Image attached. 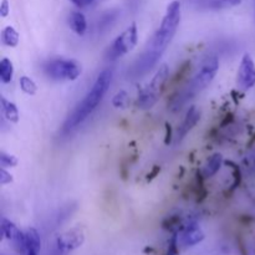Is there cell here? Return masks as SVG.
Here are the masks:
<instances>
[{
  "label": "cell",
  "mask_w": 255,
  "mask_h": 255,
  "mask_svg": "<svg viewBox=\"0 0 255 255\" xmlns=\"http://www.w3.org/2000/svg\"><path fill=\"white\" fill-rule=\"evenodd\" d=\"M179 22H181V2L178 0H174L167 6L166 14L162 19L161 25L152 36L144 52L134 65L133 71H132L134 76L147 74L158 62V60L161 59V56L173 40L174 35L178 30Z\"/></svg>",
  "instance_id": "cell-1"
},
{
  "label": "cell",
  "mask_w": 255,
  "mask_h": 255,
  "mask_svg": "<svg viewBox=\"0 0 255 255\" xmlns=\"http://www.w3.org/2000/svg\"><path fill=\"white\" fill-rule=\"evenodd\" d=\"M112 77H114V70L112 69H105L104 71L100 72L91 89L87 91L82 101L77 105L76 109L74 110V112L70 115L69 119L64 124L65 132L76 128L79 125L86 121L94 114L95 110L101 104L105 95L109 91V87L112 82Z\"/></svg>",
  "instance_id": "cell-2"
},
{
  "label": "cell",
  "mask_w": 255,
  "mask_h": 255,
  "mask_svg": "<svg viewBox=\"0 0 255 255\" xmlns=\"http://www.w3.org/2000/svg\"><path fill=\"white\" fill-rule=\"evenodd\" d=\"M219 70V61L218 57L209 56L202 62L201 67L197 70L194 76L189 81L188 86L178 94V96L173 99V109L178 110L183 104H186L189 99L196 96L197 94L203 91L204 89L209 86L213 82L217 72Z\"/></svg>",
  "instance_id": "cell-3"
},
{
  "label": "cell",
  "mask_w": 255,
  "mask_h": 255,
  "mask_svg": "<svg viewBox=\"0 0 255 255\" xmlns=\"http://www.w3.org/2000/svg\"><path fill=\"white\" fill-rule=\"evenodd\" d=\"M168 75L169 70L167 65H162L157 70L156 75L152 77L151 82L139 92L138 99H137V106L139 109H152L158 102L159 96H161L162 91L164 89V85H166L167 80H168Z\"/></svg>",
  "instance_id": "cell-4"
},
{
  "label": "cell",
  "mask_w": 255,
  "mask_h": 255,
  "mask_svg": "<svg viewBox=\"0 0 255 255\" xmlns=\"http://www.w3.org/2000/svg\"><path fill=\"white\" fill-rule=\"evenodd\" d=\"M44 71L56 81H75L81 75V66L74 60L55 59L45 65Z\"/></svg>",
  "instance_id": "cell-5"
},
{
  "label": "cell",
  "mask_w": 255,
  "mask_h": 255,
  "mask_svg": "<svg viewBox=\"0 0 255 255\" xmlns=\"http://www.w3.org/2000/svg\"><path fill=\"white\" fill-rule=\"evenodd\" d=\"M137 41H138V31H137L136 22H132L129 26H127L110 46L109 51V59L115 60L119 57L124 56V55L128 54L132 50L136 47Z\"/></svg>",
  "instance_id": "cell-6"
},
{
  "label": "cell",
  "mask_w": 255,
  "mask_h": 255,
  "mask_svg": "<svg viewBox=\"0 0 255 255\" xmlns=\"http://www.w3.org/2000/svg\"><path fill=\"white\" fill-rule=\"evenodd\" d=\"M237 85L243 91L253 89L255 86V62L249 54L242 57L237 74Z\"/></svg>",
  "instance_id": "cell-7"
},
{
  "label": "cell",
  "mask_w": 255,
  "mask_h": 255,
  "mask_svg": "<svg viewBox=\"0 0 255 255\" xmlns=\"http://www.w3.org/2000/svg\"><path fill=\"white\" fill-rule=\"evenodd\" d=\"M85 242V234L82 229L74 228L70 231L65 232V233L60 234L56 239V247L57 251L61 253L66 254L70 252L75 251V249L80 248Z\"/></svg>",
  "instance_id": "cell-8"
},
{
  "label": "cell",
  "mask_w": 255,
  "mask_h": 255,
  "mask_svg": "<svg viewBox=\"0 0 255 255\" xmlns=\"http://www.w3.org/2000/svg\"><path fill=\"white\" fill-rule=\"evenodd\" d=\"M201 120V111L197 109L196 106H192L191 109L188 110L187 112L186 117H184L183 122L179 125L178 129H177V134H176V143L181 142L184 137L188 134V132L198 124V121Z\"/></svg>",
  "instance_id": "cell-9"
},
{
  "label": "cell",
  "mask_w": 255,
  "mask_h": 255,
  "mask_svg": "<svg viewBox=\"0 0 255 255\" xmlns=\"http://www.w3.org/2000/svg\"><path fill=\"white\" fill-rule=\"evenodd\" d=\"M204 239V233L201 228L198 227V224L192 222L188 226L184 227V229L182 231L181 236H179V242H181L182 246L184 247H193L197 244L201 243Z\"/></svg>",
  "instance_id": "cell-10"
},
{
  "label": "cell",
  "mask_w": 255,
  "mask_h": 255,
  "mask_svg": "<svg viewBox=\"0 0 255 255\" xmlns=\"http://www.w3.org/2000/svg\"><path fill=\"white\" fill-rule=\"evenodd\" d=\"M191 1L199 9L209 10L228 9L242 4V0H191Z\"/></svg>",
  "instance_id": "cell-11"
},
{
  "label": "cell",
  "mask_w": 255,
  "mask_h": 255,
  "mask_svg": "<svg viewBox=\"0 0 255 255\" xmlns=\"http://www.w3.org/2000/svg\"><path fill=\"white\" fill-rule=\"evenodd\" d=\"M222 164H223V157L221 153H214L207 159L206 164L203 166V177L206 178H211V177L216 176L221 169Z\"/></svg>",
  "instance_id": "cell-12"
},
{
  "label": "cell",
  "mask_w": 255,
  "mask_h": 255,
  "mask_svg": "<svg viewBox=\"0 0 255 255\" xmlns=\"http://www.w3.org/2000/svg\"><path fill=\"white\" fill-rule=\"evenodd\" d=\"M69 26L77 35H84L87 30V21L85 15L80 11H72L69 16Z\"/></svg>",
  "instance_id": "cell-13"
},
{
  "label": "cell",
  "mask_w": 255,
  "mask_h": 255,
  "mask_svg": "<svg viewBox=\"0 0 255 255\" xmlns=\"http://www.w3.org/2000/svg\"><path fill=\"white\" fill-rule=\"evenodd\" d=\"M1 105H2V114H4L5 119L9 122H14L16 124L19 121V111H17L16 105L12 102L7 101L4 97H1Z\"/></svg>",
  "instance_id": "cell-14"
},
{
  "label": "cell",
  "mask_w": 255,
  "mask_h": 255,
  "mask_svg": "<svg viewBox=\"0 0 255 255\" xmlns=\"http://www.w3.org/2000/svg\"><path fill=\"white\" fill-rule=\"evenodd\" d=\"M14 76V65L7 57H2L0 61V79L4 84H7Z\"/></svg>",
  "instance_id": "cell-15"
},
{
  "label": "cell",
  "mask_w": 255,
  "mask_h": 255,
  "mask_svg": "<svg viewBox=\"0 0 255 255\" xmlns=\"http://www.w3.org/2000/svg\"><path fill=\"white\" fill-rule=\"evenodd\" d=\"M20 232L21 231H19L11 221L6 218L1 219V234L5 239L14 242V239L19 236Z\"/></svg>",
  "instance_id": "cell-16"
},
{
  "label": "cell",
  "mask_w": 255,
  "mask_h": 255,
  "mask_svg": "<svg viewBox=\"0 0 255 255\" xmlns=\"http://www.w3.org/2000/svg\"><path fill=\"white\" fill-rule=\"evenodd\" d=\"M2 44L9 47H15L19 44V34L12 26H6L1 32Z\"/></svg>",
  "instance_id": "cell-17"
},
{
  "label": "cell",
  "mask_w": 255,
  "mask_h": 255,
  "mask_svg": "<svg viewBox=\"0 0 255 255\" xmlns=\"http://www.w3.org/2000/svg\"><path fill=\"white\" fill-rule=\"evenodd\" d=\"M20 89L22 90V92H25L26 95H35L37 91V86L34 82V80H31L27 76H21L19 80Z\"/></svg>",
  "instance_id": "cell-18"
},
{
  "label": "cell",
  "mask_w": 255,
  "mask_h": 255,
  "mask_svg": "<svg viewBox=\"0 0 255 255\" xmlns=\"http://www.w3.org/2000/svg\"><path fill=\"white\" fill-rule=\"evenodd\" d=\"M127 102H128V95L126 91H120L115 95L114 100H112V104L115 107L120 109V107H126Z\"/></svg>",
  "instance_id": "cell-19"
},
{
  "label": "cell",
  "mask_w": 255,
  "mask_h": 255,
  "mask_svg": "<svg viewBox=\"0 0 255 255\" xmlns=\"http://www.w3.org/2000/svg\"><path fill=\"white\" fill-rule=\"evenodd\" d=\"M0 163H1L2 168H6V167H14L17 164V159L16 157L11 156V154H7L5 153V152H1Z\"/></svg>",
  "instance_id": "cell-20"
},
{
  "label": "cell",
  "mask_w": 255,
  "mask_h": 255,
  "mask_svg": "<svg viewBox=\"0 0 255 255\" xmlns=\"http://www.w3.org/2000/svg\"><path fill=\"white\" fill-rule=\"evenodd\" d=\"M12 182V176L10 173H7L6 171H5V168L0 169V184L1 186H5V184H9Z\"/></svg>",
  "instance_id": "cell-21"
},
{
  "label": "cell",
  "mask_w": 255,
  "mask_h": 255,
  "mask_svg": "<svg viewBox=\"0 0 255 255\" xmlns=\"http://www.w3.org/2000/svg\"><path fill=\"white\" fill-rule=\"evenodd\" d=\"M10 12V5L7 0H2L1 5H0V15L2 17H6Z\"/></svg>",
  "instance_id": "cell-22"
},
{
  "label": "cell",
  "mask_w": 255,
  "mask_h": 255,
  "mask_svg": "<svg viewBox=\"0 0 255 255\" xmlns=\"http://www.w3.org/2000/svg\"><path fill=\"white\" fill-rule=\"evenodd\" d=\"M39 252H40V249L35 248V247L26 246V247H25L24 255H39Z\"/></svg>",
  "instance_id": "cell-23"
},
{
  "label": "cell",
  "mask_w": 255,
  "mask_h": 255,
  "mask_svg": "<svg viewBox=\"0 0 255 255\" xmlns=\"http://www.w3.org/2000/svg\"><path fill=\"white\" fill-rule=\"evenodd\" d=\"M70 1H71L72 4H74V5H76V6H79V7H82V6H85V4H84V0H70Z\"/></svg>",
  "instance_id": "cell-24"
},
{
  "label": "cell",
  "mask_w": 255,
  "mask_h": 255,
  "mask_svg": "<svg viewBox=\"0 0 255 255\" xmlns=\"http://www.w3.org/2000/svg\"><path fill=\"white\" fill-rule=\"evenodd\" d=\"M92 1H95V0H84V4H85V6H86V5H89V4H91Z\"/></svg>",
  "instance_id": "cell-25"
}]
</instances>
